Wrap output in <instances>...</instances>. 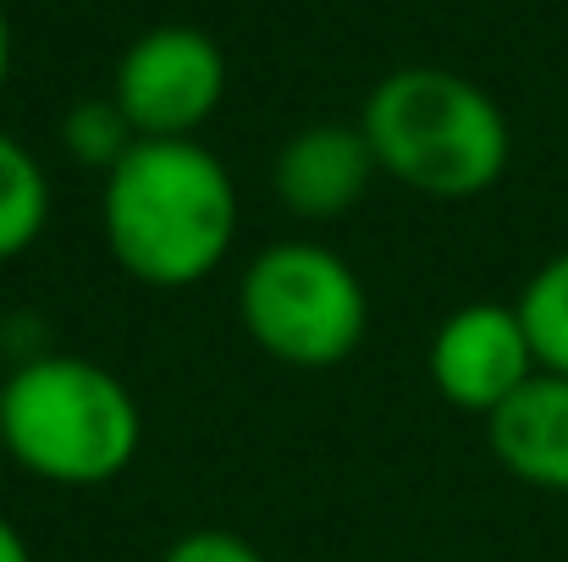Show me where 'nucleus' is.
I'll list each match as a JSON object with an SVG mask.
<instances>
[{
    "mask_svg": "<svg viewBox=\"0 0 568 562\" xmlns=\"http://www.w3.org/2000/svg\"><path fill=\"white\" fill-rule=\"evenodd\" d=\"M111 259L161 293L199 287L221 270L237 237L232 172L199 139H139L100 193Z\"/></svg>",
    "mask_w": 568,
    "mask_h": 562,
    "instance_id": "f257e3e1",
    "label": "nucleus"
},
{
    "mask_svg": "<svg viewBox=\"0 0 568 562\" xmlns=\"http://www.w3.org/2000/svg\"><path fill=\"white\" fill-rule=\"evenodd\" d=\"M491 458L536 491L568 497V375H536L491 419Z\"/></svg>",
    "mask_w": 568,
    "mask_h": 562,
    "instance_id": "6e6552de",
    "label": "nucleus"
},
{
    "mask_svg": "<svg viewBox=\"0 0 568 562\" xmlns=\"http://www.w3.org/2000/svg\"><path fill=\"white\" fill-rule=\"evenodd\" d=\"M50 221V177L22 139L0 127V265L28 254Z\"/></svg>",
    "mask_w": 568,
    "mask_h": 562,
    "instance_id": "1a4fd4ad",
    "label": "nucleus"
},
{
    "mask_svg": "<svg viewBox=\"0 0 568 562\" xmlns=\"http://www.w3.org/2000/svg\"><path fill=\"white\" fill-rule=\"evenodd\" d=\"M6 72H11V22H6V6H0V89H6Z\"/></svg>",
    "mask_w": 568,
    "mask_h": 562,
    "instance_id": "4468645a",
    "label": "nucleus"
},
{
    "mask_svg": "<svg viewBox=\"0 0 568 562\" xmlns=\"http://www.w3.org/2000/svg\"><path fill=\"white\" fill-rule=\"evenodd\" d=\"M0 562H33V552H28V541L17 535V524L0 513Z\"/></svg>",
    "mask_w": 568,
    "mask_h": 562,
    "instance_id": "ddd939ff",
    "label": "nucleus"
},
{
    "mask_svg": "<svg viewBox=\"0 0 568 562\" xmlns=\"http://www.w3.org/2000/svg\"><path fill=\"white\" fill-rule=\"evenodd\" d=\"M376 177V155H371V139L359 122H310L276 150V166H271L276 198L298 221L348 215Z\"/></svg>",
    "mask_w": 568,
    "mask_h": 562,
    "instance_id": "0eeeda50",
    "label": "nucleus"
},
{
    "mask_svg": "<svg viewBox=\"0 0 568 562\" xmlns=\"http://www.w3.org/2000/svg\"><path fill=\"white\" fill-rule=\"evenodd\" d=\"M425 370L442 402H453L458 413L491 419L519 386L541 375V365L514 304H464L436 326Z\"/></svg>",
    "mask_w": 568,
    "mask_h": 562,
    "instance_id": "423d86ee",
    "label": "nucleus"
},
{
    "mask_svg": "<svg viewBox=\"0 0 568 562\" xmlns=\"http://www.w3.org/2000/svg\"><path fill=\"white\" fill-rule=\"evenodd\" d=\"M0 458H6V441H0Z\"/></svg>",
    "mask_w": 568,
    "mask_h": 562,
    "instance_id": "2eb2a0df",
    "label": "nucleus"
},
{
    "mask_svg": "<svg viewBox=\"0 0 568 562\" xmlns=\"http://www.w3.org/2000/svg\"><path fill=\"white\" fill-rule=\"evenodd\" d=\"M161 562H265V558L232 530H189V535H178L166 546Z\"/></svg>",
    "mask_w": 568,
    "mask_h": 562,
    "instance_id": "f8f14e48",
    "label": "nucleus"
},
{
    "mask_svg": "<svg viewBox=\"0 0 568 562\" xmlns=\"http://www.w3.org/2000/svg\"><path fill=\"white\" fill-rule=\"evenodd\" d=\"M6 458L50 486L83 491L116 480L144 447V413L122 375L78 354L28 359L0 380Z\"/></svg>",
    "mask_w": 568,
    "mask_h": 562,
    "instance_id": "7ed1b4c3",
    "label": "nucleus"
},
{
    "mask_svg": "<svg viewBox=\"0 0 568 562\" xmlns=\"http://www.w3.org/2000/svg\"><path fill=\"white\" fill-rule=\"evenodd\" d=\"M376 172L425 198H480L503 183L514 133L503 105L447 67L386 72L359 116Z\"/></svg>",
    "mask_w": 568,
    "mask_h": 562,
    "instance_id": "f03ea898",
    "label": "nucleus"
},
{
    "mask_svg": "<svg viewBox=\"0 0 568 562\" xmlns=\"http://www.w3.org/2000/svg\"><path fill=\"white\" fill-rule=\"evenodd\" d=\"M61 144H67V155L78 166H89V172L105 177L139 144V133H133V122L122 116L116 100H78L67 111V122H61Z\"/></svg>",
    "mask_w": 568,
    "mask_h": 562,
    "instance_id": "9b49d317",
    "label": "nucleus"
},
{
    "mask_svg": "<svg viewBox=\"0 0 568 562\" xmlns=\"http://www.w3.org/2000/svg\"><path fill=\"white\" fill-rule=\"evenodd\" d=\"M111 100L139 139H193L226 100V55L199 28H150L122 50Z\"/></svg>",
    "mask_w": 568,
    "mask_h": 562,
    "instance_id": "39448f33",
    "label": "nucleus"
},
{
    "mask_svg": "<svg viewBox=\"0 0 568 562\" xmlns=\"http://www.w3.org/2000/svg\"><path fill=\"white\" fill-rule=\"evenodd\" d=\"M237 315L254 348L293 370H332L354 359L371 331L359 270L315 237L260 248L237 282Z\"/></svg>",
    "mask_w": 568,
    "mask_h": 562,
    "instance_id": "20e7f679",
    "label": "nucleus"
},
{
    "mask_svg": "<svg viewBox=\"0 0 568 562\" xmlns=\"http://www.w3.org/2000/svg\"><path fill=\"white\" fill-rule=\"evenodd\" d=\"M514 309L525 320V337L536 348V365L547 375H568V248L552 254L525 282V293L514 298Z\"/></svg>",
    "mask_w": 568,
    "mask_h": 562,
    "instance_id": "9d476101",
    "label": "nucleus"
}]
</instances>
